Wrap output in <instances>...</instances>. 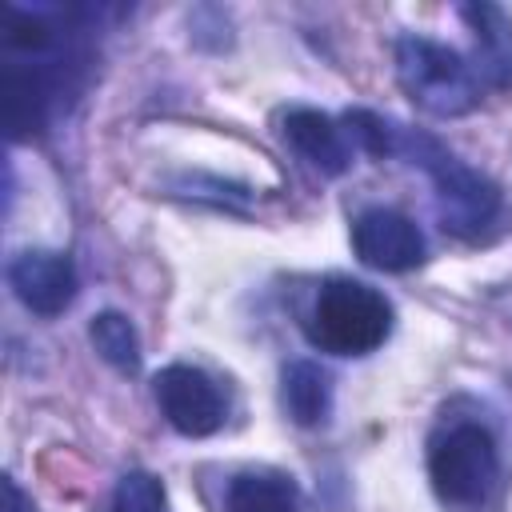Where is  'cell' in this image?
Segmentation results:
<instances>
[{
    "mask_svg": "<svg viewBox=\"0 0 512 512\" xmlns=\"http://www.w3.org/2000/svg\"><path fill=\"white\" fill-rule=\"evenodd\" d=\"M112 512H168V492L152 472H124L112 492Z\"/></svg>",
    "mask_w": 512,
    "mask_h": 512,
    "instance_id": "5bb4252c",
    "label": "cell"
},
{
    "mask_svg": "<svg viewBox=\"0 0 512 512\" xmlns=\"http://www.w3.org/2000/svg\"><path fill=\"white\" fill-rule=\"evenodd\" d=\"M156 404L180 436H212L224 424V396L216 380L192 364H168L152 380Z\"/></svg>",
    "mask_w": 512,
    "mask_h": 512,
    "instance_id": "5b68a950",
    "label": "cell"
},
{
    "mask_svg": "<svg viewBox=\"0 0 512 512\" xmlns=\"http://www.w3.org/2000/svg\"><path fill=\"white\" fill-rule=\"evenodd\" d=\"M352 248L368 268L380 272H408L424 260V232L416 220L392 208H368L352 224Z\"/></svg>",
    "mask_w": 512,
    "mask_h": 512,
    "instance_id": "8992f818",
    "label": "cell"
},
{
    "mask_svg": "<svg viewBox=\"0 0 512 512\" xmlns=\"http://www.w3.org/2000/svg\"><path fill=\"white\" fill-rule=\"evenodd\" d=\"M44 84L36 72H20L8 68L4 72V108H8V132L12 140H24L28 132H36L44 124Z\"/></svg>",
    "mask_w": 512,
    "mask_h": 512,
    "instance_id": "7c38bea8",
    "label": "cell"
},
{
    "mask_svg": "<svg viewBox=\"0 0 512 512\" xmlns=\"http://www.w3.org/2000/svg\"><path fill=\"white\" fill-rule=\"evenodd\" d=\"M396 80L432 116H464L480 104V76L476 68L448 44L428 36H400L396 40Z\"/></svg>",
    "mask_w": 512,
    "mask_h": 512,
    "instance_id": "6da1fadb",
    "label": "cell"
},
{
    "mask_svg": "<svg viewBox=\"0 0 512 512\" xmlns=\"http://www.w3.org/2000/svg\"><path fill=\"white\" fill-rule=\"evenodd\" d=\"M56 40L52 24L24 12V8H8V32H4V44L8 48H20V52H44L48 44Z\"/></svg>",
    "mask_w": 512,
    "mask_h": 512,
    "instance_id": "9a60e30c",
    "label": "cell"
},
{
    "mask_svg": "<svg viewBox=\"0 0 512 512\" xmlns=\"http://www.w3.org/2000/svg\"><path fill=\"white\" fill-rule=\"evenodd\" d=\"M416 144L420 148H412V156H416V164L428 168V176L436 184L444 228L472 236L484 224H492L500 212V188L488 176H480L476 168H468L464 160H456L452 152H444L436 140H416Z\"/></svg>",
    "mask_w": 512,
    "mask_h": 512,
    "instance_id": "277c9868",
    "label": "cell"
},
{
    "mask_svg": "<svg viewBox=\"0 0 512 512\" xmlns=\"http://www.w3.org/2000/svg\"><path fill=\"white\" fill-rule=\"evenodd\" d=\"M8 284L36 316H60L76 300V268L64 252L28 248L8 264Z\"/></svg>",
    "mask_w": 512,
    "mask_h": 512,
    "instance_id": "52a82bcc",
    "label": "cell"
},
{
    "mask_svg": "<svg viewBox=\"0 0 512 512\" xmlns=\"http://www.w3.org/2000/svg\"><path fill=\"white\" fill-rule=\"evenodd\" d=\"M328 404H332V388H328V376L320 364L312 360H296L284 368V408L296 424H320L328 416Z\"/></svg>",
    "mask_w": 512,
    "mask_h": 512,
    "instance_id": "30bf717a",
    "label": "cell"
},
{
    "mask_svg": "<svg viewBox=\"0 0 512 512\" xmlns=\"http://www.w3.org/2000/svg\"><path fill=\"white\" fill-rule=\"evenodd\" d=\"M228 512H296V484L280 472H240L228 484Z\"/></svg>",
    "mask_w": 512,
    "mask_h": 512,
    "instance_id": "8fae6325",
    "label": "cell"
},
{
    "mask_svg": "<svg viewBox=\"0 0 512 512\" xmlns=\"http://www.w3.org/2000/svg\"><path fill=\"white\" fill-rule=\"evenodd\" d=\"M388 332H392V304L372 284L336 276L316 292L308 336L324 352L364 356V352L380 348L388 340Z\"/></svg>",
    "mask_w": 512,
    "mask_h": 512,
    "instance_id": "7a4b0ae2",
    "label": "cell"
},
{
    "mask_svg": "<svg viewBox=\"0 0 512 512\" xmlns=\"http://www.w3.org/2000/svg\"><path fill=\"white\" fill-rule=\"evenodd\" d=\"M460 16L476 36V76L492 88H512V20L496 4H464Z\"/></svg>",
    "mask_w": 512,
    "mask_h": 512,
    "instance_id": "ba28073f",
    "label": "cell"
},
{
    "mask_svg": "<svg viewBox=\"0 0 512 512\" xmlns=\"http://www.w3.org/2000/svg\"><path fill=\"white\" fill-rule=\"evenodd\" d=\"M344 124H348V132L360 140L364 152H372V156H388V152H392V132H388V124H384L376 112L356 108V112L344 116Z\"/></svg>",
    "mask_w": 512,
    "mask_h": 512,
    "instance_id": "2e32d148",
    "label": "cell"
},
{
    "mask_svg": "<svg viewBox=\"0 0 512 512\" xmlns=\"http://www.w3.org/2000/svg\"><path fill=\"white\" fill-rule=\"evenodd\" d=\"M4 512H36L32 500L20 492V484L12 476H4Z\"/></svg>",
    "mask_w": 512,
    "mask_h": 512,
    "instance_id": "e0dca14e",
    "label": "cell"
},
{
    "mask_svg": "<svg viewBox=\"0 0 512 512\" xmlns=\"http://www.w3.org/2000/svg\"><path fill=\"white\" fill-rule=\"evenodd\" d=\"M428 476L444 504H456V508L480 504L500 480V452L492 432L472 420L440 432L428 452Z\"/></svg>",
    "mask_w": 512,
    "mask_h": 512,
    "instance_id": "3957f363",
    "label": "cell"
},
{
    "mask_svg": "<svg viewBox=\"0 0 512 512\" xmlns=\"http://www.w3.org/2000/svg\"><path fill=\"white\" fill-rule=\"evenodd\" d=\"M284 136H288V144L312 164V168H320L324 176H340L344 168H348V144H344V136H340V128L332 124V116H324V112H316V108H292L288 116H284Z\"/></svg>",
    "mask_w": 512,
    "mask_h": 512,
    "instance_id": "9c48e42d",
    "label": "cell"
},
{
    "mask_svg": "<svg viewBox=\"0 0 512 512\" xmlns=\"http://www.w3.org/2000/svg\"><path fill=\"white\" fill-rule=\"evenodd\" d=\"M88 336H92V348L120 372H136L140 368V336L132 328V320L124 312H100L92 324H88Z\"/></svg>",
    "mask_w": 512,
    "mask_h": 512,
    "instance_id": "4fadbf2b",
    "label": "cell"
}]
</instances>
